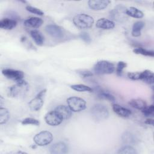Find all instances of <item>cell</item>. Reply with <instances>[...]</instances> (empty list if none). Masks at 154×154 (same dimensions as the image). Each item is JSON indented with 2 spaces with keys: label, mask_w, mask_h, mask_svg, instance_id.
<instances>
[{
  "label": "cell",
  "mask_w": 154,
  "mask_h": 154,
  "mask_svg": "<svg viewBox=\"0 0 154 154\" xmlns=\"http://www.w3.org/2000/svg\"><path fill=\"white\" fill-rule=\"evenodd\" d=\"M54 111L63 120L69 119L72 116L71 109L69 106L64 105H58L54 109Z\"/></svg>",
  "instance_id": "obj_10"
},
{
  "label": "cell",
  "mask_w": 154,
  "mask_h": 154,
  "mask_svg": "<svg viewBox=\"0 0 154 154\" xmlns=\"http://www.w3.org/2000/svg\"><path fill=\"white\" fill-rule=\"evenodd\" d=\"M144 116L146 117H149L152 116L154 112V106L153 105H150L149 106H147L143 109L141 111Z\"/></svg>",
  "instance_id": "obj_30"
},
{
  "label": "cell",
  "mask_w": 154,
  "mask_h": 154,
  "mask_svg": "<svg viewBox=\"0 0 154 154\" xmlns=\"http://www.w3.org/2000/svg\"><path fill=\"white\" fill-rule=\"evenodd\" d=\"M93 70L97 75L111 74L114 72L115 66L108 61L100 60L96 63L93 67Z\"/></svg>",
  "instance_id": "obj_3"
},
{
  "label": "cell",
  "mask_w": 154,
  "mask_h": 154,
  "mask_svg": "<svg viewBox=\"0 0 154 154\" xmlns=\"http://www.w3.org/2000/svg\"><path fill=\"white\" fill-rule=\"evenodd\" d=\"M117 153L120 154H137V152L131 145H126L120 148L117 151Z\"/></svg>",
  "instance_id": "obj_26"
},
{
  "label": "cell",
  "mask_w": 154,
  "mask_h": 154,
  "mask_svg": "<svg viewBox=\"0 0 154 154\" xmlns=\"http://www.w3.org/2000/svg\"><path fill=\"white\" fill-rule=\"evenodd\" d=\"M78 73L82 78H88V77H91L93 76V73L91 72H90L89 70H80L78 72Z\"/></svg>",
  "instance_id": "obj_34"
},
{
  "label": "cell",
  "mask_w": 154,
  "mask_h": 154,
  "mask_svg": "<svg viewBox=\"0 0 154 154\" xmlns=\"http://www.w3.org/2000/svg\"><path fill=\"white\" fill-rule=\"evenodd\" d=\"M126 66H127V64L125 62L119 61L117 64V67L116 69L117 75L119 76H121L124 69L126 67Z\"/></svg>",
  "instance_id": "obj_31"
},
{
  "label": "cell",
  "mask_w": 154,
  "mask_h": 154,
  "mask_svg": "<svg viewBox=\"0 0 154 154\" xmlns=\"http://www.w3.org/2000/svg\"><path fill=\"white\" fill-rule=\"evenodd\" d=\"M133 52L136 54H141L145 56L152 57L154 56V52L152 51H149L143 48H137L133 50Z\"/></svg>",
  "instance_id": "obj_28"
},
{
  "label": "cell",
  "mask_w": 154,
  "mask_h": 154,
  "mask_svg": "<svg viewBox=\"0 0 154 154\" xmlns=\"http://www.w3.org/2000/svg\"><path fill=\"white\" fill-rule=\"evenodd\" d=\"M67 103L71 111L73 112H79L84 110L86 108L85 100L76 96H72L67 98Z\"/></svg>",
  "instance_id": "obj_5"
},
{
  "label": "cell",
  "mask_w": 154,
  "mask_h": 154,
  "mask_svg": "<svg viewBox=\"0 0 154 154\" xmlns=\"http://www.w3.org/2000/svg\"><path fill=\"white\" fill-rule=\"evenodd\" d=\"M110 2L111 1L108 0H90L88 1V5L91 10H101L107 7Z\"/></svg>",
  "instance_id": "obj_12"
},
{
  "label": "cell",
  "mask_w": 154,
  "mask_h": 154,
  "mask_svg": "<svg viewBox=\"0 0 154 154\" xmlns=\"http://www.w3.org/2000/svg\"><path fill=\"white\" fill-rule=\"evenodd\" d=\"M53 140L51 132L48 131H41L37 134L33 138L34 143L39 146H45L50 144Z\"/></svg>",
  "instance_id": "obj_6"
},
{
  "label": "cell",
  "mask_w": 154,
  "mask_h": 154,
  "mask_svg": "<svg viewBox=\"0 0 154 154\" xmlns=\"http://www.w3.org/2000/svg\"><path fill=\"white\" fill-rule=\"evenodd\" d=\"M94 22L91 16L84 13L78 14L73 18L74 25L79 29H88L93 26Z\"/></svg>",
  "instance_id": "obj_1"
},
{
  "label": "cell",
  "mask_w": 154,
  "mask_h": 154,
  "mask_svg": "<svg viewBox=\"0 0 154 154\" xmlns=\"http://www.w3.org/2000/svg\"><path fill=\"white\" fill-rule=\"evenodd\" d=\"M96 26L103 29H111L114 28L115 23L111 20L105 18H100L96 21Z\"/></svg>",
  "instance_id": "obj_13"
},
{
  "label": "cell",
  "mask_w": 154,
  "mask_h": 154,
  "mask_svg": "<svg viewBox=\"0 0 154 154\" xmlns=\"http://www.w3.org/2000/svg\"><path fill=\"white\" fill-rule=\"evenodd\" d=\"M10 118L9 111L5 108L1 107L0 108V124L5 123Z\"/></svg>",
  "instance_id": "obj_25"
},
{
  "label": "cell",
  "mask_w": 154,
  "mask_h": 154,
  "mask_svg": "<svg viewBox=\"0 0 154 154\" xmlns=\"http://www.w3.org/2000/svg\"><path fill=\"white\" fill-rule=\"evenodd\" d=\"M21 123L22 125H33L35 126H39L40 125V122L34 118L31 117H27L24 119H23L21 122Z\"/></svg>",
  "instance_id": "obj_29"
},
{
  "label": "cell",
  "mask_w": 154,
  "mask_h": 154,
  "mask_svg": "<svg viewBox=\"0 0 154 154\" xmlns=\"http://www.w3.org/2000/svg\"><path fill=\"white\" fill-rule=\"evenodd\" d=\"M70 88L75 91L82 92V91H88L91 92L93 91V89L85 85L84 84H75L70 86Z\"/></svg>",
  "instance_id": "obj_27"
},
{
  "label": "cell",
  "mask_w": 154,
  "mask_h": 154,
  "mask_svg": "<svg viewBox=\"0 0 154 154\" xmlns=\"http://www.w3.org/2000/svg\"><path fill=\"white\" fill-rule=\"evenodd\" d=\"M30 35L37 45L41 46L43 44L44 37L39 31L37 29L31 30L30 31Z\"/></svg>",
  "instance_id": "obj_22"
},
{
  "label": "cell",
  "mask_w": 154,
  "mask_h": 154,
  "mask_svg": "<svg viewBox=\"0 0 154 154\" xmlns=\"http://www.w3.org/2000/svg\"><path fill=\"white\" fill-rule=\"evenodd\" d=\"M145 123L147 124V125H153V119H147L145 121Z\"/></svg>",
  "instance_id": "obj_37"
},
{
  "label": "cell",
  "mask_w": 154,
  "mask_h": 154,
  "mask_svg": "<svg viewBox=\"0 0 154 154\" xmlns=\"http://www.w3.org/2000/svg\"><path fill=\"white\" fill-rule=\"evenodd\" d=\"M28 90V84L23 79L16 82V84L10 87L8 91L10 97H16L23 94Z\"/></svg>",
  "instance_id": "obj_4"
},
{
  "label": "cell",
  "mask_w": 154,
  "mask_h": 154,
  "mask_svg": "<svg viewBox=\"0 0 154 154\" xmlns=\"http://www.w3.org/2000/svg\"><path fill=\"white\" fill-rule=\"evenodd\" d=\"M97 93L98 97L100 99L108 100L110 102H114L115 101L114 96L111 93H110L109 92H108L107 91L98 89Z\"/></svg>",
  "instance_id": "obj_24"
},
{
  "label": "cell",
  "mask_w": 154,
  "mask_h": 154,
  "mask_svg": "<svg viewBox=\"0 0 154 154\" xmlns=\"http://www.w3.org/2000/svg\"><path fill=\"white\" fill-rule=\"evenodd\" d=\"M46 32L55 38H61L64 36V31L63 28L55 24H50L45 26Z\"/></svg>",
  "instance_id": "obj_8"
},
{
  "label": "cell",
  "mask_w": 154,
  "mask_h": 154,
  "mask_svg": "<svg viewBox=\"0 0 154 154\" xmlns=\"http://www.w3.org/2000/svg\"><path fill=\"white\" fill-rule=\"evenodd\" d=\"M79 37L85 43H90L91 42V37L90 35L86 32H82L79 34Z\"/></svg>",
  "instance_id": "obj_33"
},
{
  "label": "cell",
  "mask_w": 154,
  "mask_h": 154,
  "mask_svg": "<svg viewBox=\"0 0 154 154\" xmlns=\"http://www.w3.org/2000/svg\"><path fill=\"white\" fill-rule=\"evenodd\" d=\"M112 109L114 112L117 114L118 116L122 117H129L132 112L129 109L125 108L119 104L114 103L112 105Z\"/></svg>",
  "instance_id": "obj_14"
},
{
  "label": "cell",
  "mask_w": 154,
  "mask_h": 154,
  "mask_svg": "<svg viewBox=\"0 0 154 154\" xmlns=\"http://www.w3.org/2000/svg\"><path fill=\"white\" fill-rule=\"evenodd\" d=\"M49 150L52 154H64L68 152V146L64 142L60 141L52 144Z\"/></svg>",
  "instance_id": "obj_11"
},
{
  "label": "cell",
  "mask_w": 154,
  "mask_h": 154,
  "mask_svg": "<svg viewBox=\"0 0 154 154\" xmlns=\"http://www.w3.org/2000/svg\"><path fill=\"white\" fill-rule=\"evenodd\" d=\"M129 104L133 108L141 111L147 106L145 100L141 99H134L129 102Z\"/></svg>",
  "instance_id": "obj_20"
},
{
  "label": "cell",
  "mask_w": 154,
  "mask_h": 154,
  "mask_svg": "<svg viewBox=\"0 0 154 154\" xmlns=\"http://www.w3.org/2000/svg\"><path fill=\"white\" fill-rule=\"evenodd\" d=\"M46 89H43L42 90V91H40L37 94L36 96L37 97H41V98H43V97H44L45 93H46Z\"/></svg>",
  "instance_id": "obj_36"
},
{
  "label": "cell",
  "mask_w": 154,
  "mask_h": 154,
  "mask_svg": "<svg viewBox=\"0 0 154 154\" xmlns=\"http://www.w3.org/2000/svg\"><path fill=\"white\" fill-rule=\"evenodd\" d=\"M125 13L128 16L137 19H141L144 16L143 13L141 10L133 7H131L126 8L125 10Z\"/></svg>",
  "instance_id": "obj_21"
},
{
  "label": "cell",
  "mask_w": 154,
  "mask_h": 154,
  "mask_svg": "<svg viewBox=\"0 0 154 154\" xmlns=\"http://www.w3.org/2000/svg\"><path fill=\"white\" fill-rule=\"evenodd\" d=\"M26 10L27 11H28L30 13H32L33 14H35L37 15L38 16H43L44 14V13L40 9L36 8V7H32L31 5H27L26 7Z\"/></svg>",
  "instance_id": "obj_32"
},
{
  "label": "cell",
  "mask_w": 154,
  "mask_h": 154,
  "mask_svg": "<svg viewBox=\"0 0 154 154\" xmlns=\"http://www.w3.org/2000/svg\"><path fill=\"white\" fill-rule=\"evenodd\" d=\"M122 141L126 145H134L137 143L138 139L130 132H125L122 136Z\"/></svg>",
  "instance_id": "obj_18"
},
{
  "label": "cell",
  "mask_w": 154,
  "mask_h": 154,
  "mask_svg": "<svg viewBox=\"0 0 154 154\" xmlns=\"http://www.w3.org/2000/svg\"><path fill=\"white\" fill-rule=\"evenodd\" d=\"M139 79L148 84H153L154 82V75L153 73L149 70H145L140 72Z\"/></svg>",
  "instance_id": "obj_15"
},
{
  "label": "cell",
  "mask_w": 154,
  "mask_h": 154,
  "mask_svg": "<svg viewBox=\"0 0 154 154\" xmlns=\"http://www.w3.org/2000/svg\"><path fill=\"white\" fill-rule=\"evenodd\" d=\"M91 114L95 121L101 122L108 117L109 111L105 105L97 103L94 105L91 108Z\"/></svg>",
  "instance_id": "obj_2"
},
{
  "label": "cell",
  "mask_w": 154,
  "mask_h": 154,
  "mask_svg": "<svg viewBox=\"0 0 154 154\" xmlns=\"http://www.w3.org/2000/svg\"><path fill=\"white\" fill-rule=\"evenodd\" d=\"M140 72H129L128 77L132 80H139Z\"/></svg>",
  "instance_id": "obj_35"
},
{
  "label": "cell",
  "mask_w": 154,
  "mask_h": 154,
  "mask_svg": "<svg viewBox=\"0 0 154 154\" xmlns=\"http://www.w3.org/2000/svg\"><path fill=\"white\" fill-rule=\"evenodd\" d=\"M43 105V98L36 96L35 98L31 100V101L28 103V106L31 110L32 111H38L42 107Z\"/></svg>",
  "instance_id": "obj_19"
},
{
  "label": "cell",
  "mask_w": 154,
  "mask_h": 154,
  "mask_svg": "<svg viewBox=\"0 0 154 154\" xmlns=\"http://www.w3.org/2000/svg\"><path fill=\"white\" fill-rule=\"evenodd\" d=\"M2 73L7 78L14 81L16 82L22 80L24 76L22 71L13 69H4L2 70Z\"/></svg>",
  "instance_id": "obj_7"
},
{
  "label": "cell",
  "mask_w": 154,
  "mask_h": 154,
  "mask_svg": "<svg viewBox=\"0 0 154 154\" xmlns=\"http://www.w3.org/2000/svg\"><path fill=\"white\" fill-rule=\"evenodd\" d=\"M45 120L48 125L52 126H57L60 125L63 121L54 110L46 114Z\"/></svg>",
  "instance_id": "obj_9"
},
{
  "label": "cell",
  "mask_w": 154,
  "mask_h": 154,
  "mask_svg": "<svg viewBox=\"0 0 154 154\" xmlns=\"http://www.w3.org/2000/svg\"><path fill=\"white\" fill-rule=\"evenodd\" d=\"M43 23V20L37 17H31L26 19L23 23L24 25L28 28H38Z\"/></svg>",
  "instance_id": "obj_16"
},
{
  "label": "cell",
  "mask_w": 154,
  "mask_h": 154,
  "mask_svg": "<svg viewBox=\"0 0 154 154\" xmlns=\"http://www.w3.org/2000/svg\"><path fill=\"white\" fill-rule=\"evenodd\" d=\"M17 25V21L14 19L11 18H4L0 21V27L2 29L6 30H10L16 27Z\"/></svg>",
  "instance_id": "obj_17"
},
{
  "label": "cell",
  "mask_w": 154,
  "mask_h": 154,
  "mask_svg": "<svg viewBox=\"0 0 154 154\" xmlns=\"http://www.w3.org/2000/svg\"><path fill=\"white\" fill-rule=\"evenodd\" d=\"M144 26V23L142 21L135 22L132 26L131 34L133 37H139L141 35V31Z\"/></svg>",
  "instance_id": "obj_23"
}]
</instances>
